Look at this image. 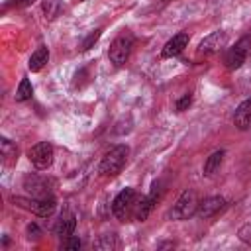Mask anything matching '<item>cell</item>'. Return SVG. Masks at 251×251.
<instances>
[{
  "label": "cell",
  "mask_w": 251,
  "mask_h": 251,
  "mask_svg": "<svg viewBox=\"0 0 251 251\" xmlns=\"http://www.w3.org/2000/svg\"><path fill=\"white\" fill-rule=\"evenodd\" d=\"M127 155H129V147H127L126 143L114 145V147L102 157L100 167H98V173H100L102 176H116V175L124 169V165H126V161H127Z\"/></svg>",
  "instance_id": "cell-1"
},
{
  "label": "cell",
  "mask_w": 251,
  "mask_h": 251,
  "mask_svg": "<svg viewBox=\"0 0 251 251\" xmlns=\"http://www.w3.org/2000/svg\"><path fill=\"white\" fill-rule=\"evenodd\" d=\"M198 210V198L194 190H184L178 200L173 204V208L169 210V218L171 220H186L190 216H194Z\"/></svg>",
  "instance_id": "cell-2"
},
{
  "label": "cell",
  "mask_w": 251,
  "mask_h": 251,
  "mask_svg": "<svg viewBox=\"0 0 251 251\" xmlns=\"http://www.w3.org/2000/svg\"><path fill=\"white\" fill-rule=\"evenodd\" d=\"M135 190L133 188H124L122 192H118V196L112 200V214L120 220V222H126L129 218V214L133 216V208H135Z\"/></svg>",
  "instance_id": "cell-3"
},
{
  "label": "cell",
  "mask_w": 251,
  "mask_h": 251,
  "mask_svg": "<svg viewBox=\"0 0 251 251\" xmlns=\"http://www.w3.org/2000/svg\"><path fill=\"white\" fill-rule=\"evenodd\" d=\"M14 202H18V206H24L25 210L33 212L35 216H41V218H47L55 212L57 208V202L53 198V194L49 196H33V198H16Z\"/></svg>",
  "instance_id": "cell-4"
},
{
  "label": "cell",
  "mask_w": 251,
  "mask_h": 251,
  "mask_svg": "<svg viewBox=\"0 0 251 251\" xmlns=\"http://www.w3.org/2000/svg\"><path fill=\"white\" fill-rule=\"evenodd\" d=\"M131 47H133V37H131V33H120V35L112 41V45H110V51H108L110 61H112L116 67L124 65V63L127 61L129 53H131Z\"/></svg>",
  "instance_id": "cell-5"
},
{
  "label": "cell",
  "mask_w": 251,
  "mask_h": 251,
  "mask_svg": "<svg viewBox=\"0 0 251 251\" xmlns=\"http://www.w3.org/2000/svg\"><path fill=\"white\" fill-rule=\"evenodd\" d=\"M27 157L31 161V165L39 171L43 169H49L53 165V157H55V151H53V145L47 143V141H39L35 143L29 151H27Z\"/></svg>",
  "instance_id": "cell-6"
},
{
  "label": "cell",
  "mask_w": 251,
  "mask_h": 251,
  "mask_svg": "<svg viewBox=\"0 0 251 251\" xmlns=\"http://www.w3.org/2000/svg\"><path fill=\"white\" fill-rule=\"evenodd\" d=\"M249 51H251V39H249V37H241V39L226 53V67H227L229 71L239 69V67L245 63Z\"/></svg>",
  "instance_id": "cell-7"
},
{
  "label": "cell",
  "mask_w": 251,
  "mask_h": 251,
  "mask_svg": "<svg viewBox=\"0 0 251 251\" xmlns=\"http://www.w3.org/2000/svg\"><path fill=\"white\" fill-rule=\"evenodd\" d=\"M157 198H159V182H155V184L151 186V190H149L147 196H141V198H139V202H137L135 208H133V220H139V222L147 220V216L151 214L153 206L157 204Z\"/></svg>",
  "instance_id": "cell-8"
},
{
  "label": "cell",
  "mask_w": 251,
  "mask_h": 251,
  "mask_svg": "<svg viewBox=\"0 0 251 251\" xmlns=\"http://www.w3.org/2000/svg\"><path fill=\"white\" fill-rule=\"evenodd\" d=\"M226 33L224 31H214V33H210L208 37H204L202 41H200V45H198V53L200 55H214V53H218L224 45H226Z\"/></svg>",
  "instance_id": "cell-9"
},
{
  "label": "cell",
  "mask_w": 251,
  "mask_h": 251,
  "mask_svg": "<svg viewBox=\"0 0 251 251\" xmlns=\"http://www.w3.org/2000/svg\"><path fill=\"white\" fill-rule=\"evenodd\" d=\"M184 47H188V33H176L173 35L161 49V57L163 59H171V57H176L184 51Z\"/></svg>",
  "instance_id": "cell-10"
},
{
  "label": "cell",
  "mask_w": 251,
  "mask_h": 251,
  "mask_svg": "<svg viewBox=\"0 0 251 251\" xmlns=\"http://www.w3.org/2000/svg\"><path fill=\"white\" fill-rule=\"evenodd\" d=\"M224 206H226V200H224L222 196H208V198H204L202 202H198L196 214H198L202 220H208V218L216 216Z\"/></svg>",
  "instance_id": "cell-11"
},
{
  "label": "cell",
  "mask_w": 251,
  "mask_h": 251,
  "mask_svg": "<svg viewBox=\"0 0 251 251\" xmlns=\"http://www.w3.org/2000/svg\"><path fill=\"white\" fill-rule=\"evenodd\" d=\"M233 124H235V127L241 129V131H245V129L251 127V98L243 100V102L237 106V110H235V114H233Z\"/></svg>",
  "instance_id": "cell-12"
},
{
  "label": "cell",
  "mask_w": 251,
  "mask_h": 251,
  "mask_svg": "<svg viewBox=\"0 0 251 251\" xmlns=\"http://www.w3.org/2000/svg\"><path fill=\"white\" fill-rule=\"evenodd\" d=\"M24 188H27L33 196H49V188H47V180L37 176V175H27L24 178Z\"/></svg>",
  "instance_id": "cell-13"
},
{
  "label": "cell",
  "mask_w": 251,
  "mask_h": 251,
  "mask_svg": "<svg viewBox=\"0 0 251 251\" xmlns=\"http://www.w3.org/2000/svg\"><path fill=\"white\" fill-rule=\"evenodd\" d=\"M75 227H76V218H75V214H73V212H63L61 218H59V222H57V226H55V231H57V235H61V237H69V235H73Z\"/></svg>",
  "instance_id": "cell-14"
},
{
  "label": "cell",
  "mask_w": 251,
  "mask_h": 251,
  "mask_svg": "<svg viewBox=\"0 0 251 251\" xmlns=\"http://www.w3.org/2000/svg\"><path fill=\"white\" fill-rule=\"evenodd\" d=\"M0 149H2V161L6 167L14 165L16 159H18V147L8 139V137H2L0 139Z\"/></svg>",
  "instance_id": "cell-15"
},
{
  "label": "cell",
  "mask_w": 251,
  "mask_h": 251,
  "mask_svg": "<svg viewBox=\"0 0 251 251\" xmlns=\"http://www.w3.org/2000/svg\"><path fill=\"white\" fill-rule=\"evenodd\" d=\"M47 59H49V51H47V47H37L33 53H31V57H29V63H27V67H29V71H41L43 69V65L47 63Z\"/></svg>",
  "instance_id": "cell-16"
},
{
  "label": "cell",
  "mask_w": 251,
  "mask_h": 251,
  "mask_svg": "<svg viewBox=\"0 0 251 251\" xmlns=\"http://www.w3.org/2000/svg\"><path fill=\"white\" fill-rule=\"evenodd\" d=\"M224 155H226V151L220 149V151H214V153L206 159V163H204V176H212V175L220 169V165H222V161H224Z\"/></svg>",
  "instance_id": "cell-17"
},
{
  "label": "cell",
  "mask_w": 251,
  "mask_h": 251,
  "mask_svg": "<svg viewBox=\"0 0 251 251\" xmlns=\"http://www.w3.org/2000/svg\"><path fill=\"white\" fill-rule=\"evenodd\" d=\"M31 94H33V86H31V82L27 80V78H22L20 80V84H18V90H16V102H25V100H29L31 98Z\"/></svg>",
  "instance_id": "cell-18"
},
{
  "label": "cell",
  "mask_w": 251,
  "mask_h": 251,
  "mask_svg": "<svg viewBox=\"0 0 251 251\" xmlns=\"http://www.w3.org/2000/svg\"><path fill=\"white\" fill-rule=\"evenodd\" d=\"M41 8H43V12H45V18H49V20H55V18L59 16V12H61L59 0H43Z\"/></svg>",
  "instance_id": "cell-19"
},
{
  "label": "cell",
  "mask_w": 251,
  "mask_h": 251,
  "mask_svg": "<svg viewBox=\"0 0 251 251\" xmlns=\"http://www.w3.org/2000/svg\"><path fill=\"white\" fill-rule=\"evenodd\" d=\"M100 35H102V29H94V31H90V33H88V37L80 43V49H82V51H88V49H90V47L100 39Z\"/></svg>",
  "instance_id": "cell-20"
},
{
  "label": "cell",
  "mask_w": 251,
  "mask_h": 251,
  "mask_svg": "<svg viewBox=\"0 0 251 251\" xmlns=\"http://www.w3.org/2000/svg\"><path fill=\"white\" fill-rule=\"evenodd\" d=\"M63 247H65V249H69V251L80 249V239H78V237H73V235H69V237H65V241H63Z\"/></svg>",
  "instance_id": "cell-21"
},
{
  "label": "cell",
  "mask_w": 251,
  "mask_h": 251,
  "mask_svg": "<svg viewBox=\"0 0 251 251\" xmlns=\"http://www.w3.org/2000/svg\"><path fill=\"white\" fill-rule=\"evenodd\" d=\"M190 104H192V96H190V94H184V96L176 102V110H178V112H182V110H186Z\"/></svg>",
  "instance_id": "cell-22"
},
{
  "label": "cell",
  "mask_w": 251,
  "mask_h": 251,
  "mask_svg": "<svg viewBox=\"0 0 251 251\" xmlns=\"http://www.w3.org/2000/svg\"><path fill=\"white\" fill-rule=\"evenodd\" d=\"M239 239L245 241V243H251V226L241 227V231H239Z\"/></svg>",
  "instance_id": "cell-23"
},
{
  "label": "cell",
  "mask_w": 251,
  "mask_h": 251,
  "mask_svg": "<svg viewBox=\"0 0 251 251\" xmlns=\"http://www.w3.org/2000/svg\"><path fill=\"white\" fill-rule=\"evenodd\" d=\"M39 235V227H37V224H29L27 226V237L31 239V237H37Z\"/></svg>",
  "instance_id": "cell-24"
},
{
  "label": "cell",
  "mask_w": 251,
  "mask_h": 251,
  "mask_svg": "<svg viewBox=\"0 0 251 251\" xmlns=\"http://www.w3.org/2000/svg\"><path fill=\"white\" fill-rule=\"evenodd\" d=\"M31 0H6L4 2V6L8 8V6H27Z\"/></svg>",
  "instance_id": "cell-25"
},
{
  "label": "cell",
  "mask_w": 251,
  "mask_h": 251,
  "mask_svg": "<svg viewBox=\"0 0 251 251\" xmlns=\"http://www.w3.org/2000/svg\"><path fill=\"white\" fill-rule=\"evenodd\" d=\"M78 2H84V0H78Z\"/></svg>",
  "instance_id": "cell-26"
}]
</instances>
